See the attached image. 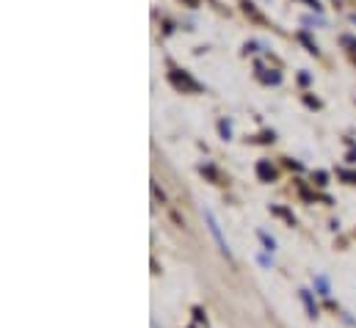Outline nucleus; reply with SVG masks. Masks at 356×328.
Instances as JSON below:
<instances>
[{
    "label": "nucleus",
    "mask_w": 356,
    "mask_h": 328,
    "mask_svg": "<svg viewBox=\"0 0 356 328\" xmlns=\"http://www.w3.org/2000/svg\"><path fill=\"white\" fill-rule=\"evenodd\" d=\"M204 221L210 224V232H213V238H216V243L221 248V254L227 256V259H232V251L227 246V240H224V235H221V227H218V221H216V215L210 213V210H204Z\"/></svg>",
    "instance_id": "obj_1"
},
{
    "label": "nucleus",
    "mask_w": 356,
    "mask_h": 328,
    "mask_svg": "<svg viewBox=\"0 0 356 328\" xmlns=\"http://www.w3.org/2000/svg\"><path fill=\"white\" fill-rule=\"evenodd\" d=\"M172 83H175V85H179V88H191V91H196V88H199V85L191 81L188 75H182V78H179V75H172Z\"/></svg>",
    "instance_id": "obj_2"
},
{
    "label": "nucleus",
    "mask_w": 356,
    "mask_h": 328,
    "mask_svg": "<svg viewBox=\"0 0 356 328\" xmlns=\"http://www.w3.org/2000/svg\"><path fill=\"white\" fill-rule=\"evenodd\" d=\"M257 174H260L263 179H268V182H270V179L276 177V171H273V165H268L266 161H263V163H257Z\"/></svg>",
    "instance_id": "obj_3"
},
{
    "label": "nucleus",
    "mask_w": 356,
    "mask_h": 328,
    "mask_svg": "<svg viewBox=\"0 0 356 328\" xmlns=\"http://www.w3.org/2000/svg\"><path fill=\"white\" fill-rule=\"evenodd\" d=\"M343 44H348V47H354L356 50V39H351V36H343Z\"/></svg>",
    "instance_id": "obj_4"
},
{
    "label": "nucleus",
    "mask_w": 356,
    "mask_h": 328,
    "mask_svg": "<svg viewBox=\"0 0 356 328\" xmlns=\"http://www.w3.org/2000/svg\"><path fill=\"white\" fill-rule=\"evenodd\" d=\"M343 177H346V179H351V182H356V174H351V171H343Z\"/></svg>",
    "instance_id": "obj_5"
},
{
    "label": "nucleus",
    "mask_w": 356,
    "mask_h": 328,
    "mask_svg": "<svg viewBox=\"0 0 356 328\" xmlns=\"http://www.w3.org/2000/svg\"><path fill=\"white\" fill-rule=\"evenodd\" d=\"M351 22H354V25H356V14H351Z\"/></svg>",
    "instance_id": "obj_6"
}]
</instances>
